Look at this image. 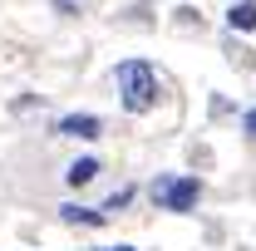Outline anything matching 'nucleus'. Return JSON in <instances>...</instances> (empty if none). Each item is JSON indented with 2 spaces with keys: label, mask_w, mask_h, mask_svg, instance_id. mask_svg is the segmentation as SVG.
Segmentation results:
<instances>
[{
  "label": "nucleus",
  "mask_w": 256,
  "mask_h": 251,
  "mask_svg": "<svg viewBox=\"0 0 256 251\" xmlns=\"http://www.w3.org/2000/svg\"><path fill=\"white\" fill-rule=\"evenodd\" d=\"M98 178V158H74L69 168H64V182L69 188H84V182H94Z\"/></svg>",
  "instance_id": "4"
},
{
  "label": "nucleus",
  "mask_w": 256,
  "mask_h": 251,
  "mask_svg": "<svg viewBox=\"0 0 256 251\" xmlns=\"http://www.w3.org/2000/svg\"><path fill=\"white\" fill-rule=\"evenodd\" d=\"M114 84H118V98H124L128 114H148L158 104V74H153V64H143V60H124L114 69Z\"/></svg>",
  "instance_id": "1"
},
{
  "label": "nucleus",
  "mask_w": 256,
  "mask_h": 251,
  "mask_svg": "<svg viewBox=\"0 0 256 251\" xmlns=\"http://www.w3.org/2000/svg\"><path fill=\"white\" fill-rule=\"evenodd\" d=\"M242 124H246V133H256V108H246V118H242Z\"/></svg>",
  "instance_id": "8"
},
{
  "label": "nucleus",
  "mask_w": 256,
  "mask_h": 251,
  "mask_svg": "<svg viewBox=\"0 0 256 251\" xmlns=\"http://www.w3.org/2000/svg\"><path fill=\"white\" fill-rule=\"evenodd\" d=\"M98 118L94 114H64L60 124H54V133H60V138H98Z\"/></svg>",
  "instance_id": "3"
},
{
  "label": "nucleus",
  "mask_w": 256,
  "mask_h": 251,
  "mask_svg": "<svg viewBox=\"0 0 256 251\" xmlns=\"http://www.w3.org/2000/svg\"><path fill=\"white\" fill-rule=\"evenodd\" d=\"M226 25H232V30H256V0L232 5V10H226Z\"/></svg>",
  "instance_id": "5"
},
{
  "label": "nucleus",
  "mask_w": 256,
  "mask_h": 251,
  "mask_svg": "<svg viewBox=\"0 0 256 251\" xmlns=\"http://www.w3.org/2000/svg\"><path fill=\"white\" fill-rule=\"evenodd\" d=\"M98 251H133V246H98Z\"/></svg>",
  "instance_id": "9"
},
{
  "label": "nucleus",
  "mask_w": 256,
  "mask_h": 251,
  "mask_svg": "<svg viewBox=\"0 0 256 251\" xmlns=\"http://www.w3.org/2000/svg\"><path fill=\"white\" fill-rule=\"evenodd\" d=\"M128 197H133V192H114V197H108V202H104V207H98V212H118V207H128Z\"/></svg>",
  "instance_id": "7"
},
{
  "label": "nucleus",
  "mask_w": 256,
  "mask_h": 251,
  "mask_svg": "<svg viewBox=\"0 0 256 251\" xmlns=\"http://www.w3.org/2000/svg\"><path fill=\"white\" fill-rule=\"evenodd\" d=\"M108 212H94V207H64V222H84V226H98Z\"/></svg>",
  "instance_id": "6"
},
{
  "label": "nucleus",
  "mask_w": 256,
  "mask_h": 251,
  "mask_svg": "<svg viewBox=\"0 0 256 251\" xmlns=\"http://www.w3.org/2000/svg\"><path fill=\"white\" fill-rule=\"evenodd\" d=\"M197 178H162V182H153V197H158L168 212H188L192 202H197Z\"/></svg>",
  "instance_id": "2"
}]
</instances>
